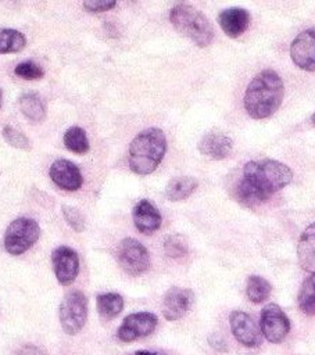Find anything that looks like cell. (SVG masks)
Segmentation results:
<instances>
[{
  "mask_svg": "<svg viewBox=\"0 0 315 355\" xmlns=\"http://www.w3.org/2000/svg\"><path fill=\"white\" fill-rule=\"evenodd\" d=\"M291 169L276 159L250 161L244 165L243 179L236 187V198L246 207L266 201L291 182Z\"/></svg>",
  "mask_w": 315,
  "mask_h": 355,
  "instance_id": "6da1fadb",
  "label": "cell"
},
{
  "mask_svg": "<svg viewBox=\"0 0 315 355\" xmlns=\"http://www.w3.org/2000/svg\"><path fill=\"white\" fill-rule=\"evenodd\" d=\"M284 94L282 78L272 69L257 73L244 94V107L254 119L268 118L276 112Z\"/></svg>",
  "mask_w": 315,
  "mask_h": 355,
  "instance_id": "7a4b0ae2",
  "label": "cell"
},
{
  "mask_svg": "<svg viewBox=\"0 0 315 355\" xmlns=\"http://www.w3.org/2000/svg\"><path fill=\"white\" fill-rule=\"evenodd\" d=\"M167 151V137L158 128H147L129 146L128 164L132 172L148 175L157 169Z\"/></svg>",
  "mask_w": 315,
  "mask_h": 355,
  "instance_id": "3957f363",
  "label": "cell"
},
{
  "mask_svg": "<svg viewBox=\"0 0 315 355\" xmlns=\"http://www.w3.org/2000/svg\"><path fill=\"white\" fill-rule=\"evenodd\" d=\"M169 21L180 35L190 39L198 47H207L214 39V29L208 18L185 0L178 1L172 7Z\"/></svg>",
  "mask_w": 315,
  "mask_h": 355,
  "instance_id": "277c9868",
  "label": "cell"
},
{
  "mask_svg": "<svg viewBox=\"0 0 315 355\" xmlns=\"http://www.w3.org/2000/svg\"><path fill=\"white\" fill-rule=\"evenodd\" d=\"M40 227L35 219L17 218L4 233V248L11 255H21L26 252L39 239Z\"/></svg>",
  "mask_w": 315,
  "mask_h": 355,
  "instance_id": "5b68a950",
  "label": "cell"
},
{
  "mask_svg": "<svg viewBox=\"0 0 315 355\" xmlns=\"http://www.w3.org/2000/svg\"><path fill=\"white\" fill-rule=\"evenodd\" d=\"M87 319V300L79 290L67 293L60 304V323L62 330L69 334H78Z\"/></svg>",
  "mask_w": 315,
  "mask_h": 355,
  "instance_id": "8992f818",
  "label": "cell"
},
{
  "mask_svg": "<svg viewBox=\"0 0 315 355\" xmlns=\"http://www.w3.org/2000/svg\"><path fill=\"white\" fill-rule=\"evenodd\" d=\"M117 258L121 268L130 276H139L150 266V254L147 248L132 237H126L119 243Z\"/></svg>",
  "mask_w": 315,
  "mask_h": 355,
  "instance_id": "52a82bcc",
  "label": "cell"
},
{
  "mask_svg": "<svg viewBox=\"0 0 315 355\" xmlns=\"http://www.w3.org/2000/svg\"><path fill=\"white\" fill-rule=\"evenodd\" d=\"M259 326L265 338L273 344H278L287 336L290 330V320L279 305L268 304L261 311Z\"/></svg>",
  "mask_w": 315,
  "mask_h": 355,
  "instance_id": "ba28073f",
  "label": "cell"
},
{
  "mask_svg": "<svg viewBox=\"0 0 315 355\" xmlns=\"http://www.w3.org/2000/svg\"><path fill=\"white\" fill-rule=\"evenodd\" d=\"M158 318L151 312H136L128 315L118 327L117 337L124 343H130L146 337L157 327Z\"/></svg>",
  "mask_w": 315,
  "mask_h": 355,
  "instance_id": "9c48e42d",
  "label": "cell"
},
{
  "mask_svg": "<svg viewBox=\"0 0 315 355\" xmlns=\"http://www.w3.org/2000/svg\"><path fill=\"white\" fill-rule=\"evenodd\" d=\"M54 275L60 284L69 286L79 273V257L76 251L68 245H60L51 252Z\"/></svg>",
  "mask_w": 315,
  "mask_h": 355,
  "instance_id": "30bf717a",
  "label": "cell"
},
{
  "mask_svg": "<svg viewBox=\"0 0 315 355\" xmlns=\"http://www.w3.org/2000/svg\"><path fill=\"white\" fill-rule=\"evenodd\" d=\"M194 294L189 288L171 287L162 300V315L167 320H178L183 318L191 308Z\"/></svg>",
  "mask_w": 315,
  "mask_h": 355,
  "instance_id": "8fae6325",
  "label": "cell"
},
{
  "mask_svg": "<svg viewBox=\"0 0 315 355\" xmlns=\"http://www.w3.org/2000/svg\"><path fill=\"white\" fill-rule=\"evenodd\" d=\"M230 330L235 338L246 347H258L261 344V330L254 319L243 311H233L229 316Z\"/></svg>",
  "mask_w": 315,
  "mask_h": 355,
  "instance_id": "7c38bea8",
  "label": "cell"
},
{
  "mask_svg": "<svg viewBox=\"0 0 315 355\" xmlns=\"http://www.w3.org/2000/svg\"><path fill=\"white\" fill-rule=\"evenodd\" d=\"M290 57L298 68L308 72L315 71V31H304L293 40Z\"/></svg>",
  "mask_w": 315,
  "mask_h": 355,
  "instance_id": "4fadbf2b",
  "label": "cell"
},
{
  "mask_svg": "<svg viewBox=\"0 0 315 355\" xmlns=\"http://www.w3.org/2000/svg\"><path fill=\"white\" fill-rule=\"evenodd\" d=\"M49 175L51 180L62 190L75 191L79 190L83 178L79 168L69 159H57L50 165Z\"/></svg>",
  "mask_w": 315,
  "mask_h": 355,
  "instance_id": "5bb4252c",
  "label": "cell"
},
{
  "mask_svg": "<svg viewBox=\"0 0 315 355\" xmlns=\"http://www.w3.org/2000/svg\"><path fill=\"white\" fill-rule=\"evenodd\" d=\"M133 222L143 234H151L160 229L162 218L157 207L148 200H140L133 208Z\"/></svg>",
  "mask_w": 315,
  "mask_h": 355,
  "instance_id": "9a60e30c",
  "label": "cell"
},
{
  "mask_svg": "<svg viewBox=\"0 0 315 355\" xmlns=\"http://www.w3.org/2000/svg\"><path fill=\"white\" fill-rule=\"evenodd\" d=\"M232 147V139L219 130H211L205 133L198 143V151L212 159L226 158L230 154Z\"/></svg>",
  "mask_w": 315,
  "mask_h": 355,
  "instance_id": "2e32d148",
  "label": "cell"
},
{
  "mask_svg": "<svg viewBox=\"0 0 315 355\" xmlns=\"http://www.w3.org/2000/svg\"><path fill=\"white\" fill-rule=\"evenodd\" d=\"M218 22L223 33L235 39L247 31L250 25V12L240 7L226 8L219 14Z\"/></svg>",
  "mask_w": 315,
  "mask_h": 355,
  "instance_id": "e0dca14e",
  "label": "cell"
},
{
  "mask_svg": "<svg viewBox=\"0 0 315 355\" xmlns=\"http://www.w3.org/2000/svg\"><path fill=\"white\" fill-rule=\"evenodd\" d=\"M297 255L301 268L315 273V222L303 232L297 245Z\"/></svg>",
  "mask_w": 315,
  "mask_h": 355,
  "instance_id": "ac0fdd59",
  "label": "cell"
},
{
  "mask_svg": "<svg viewBox=\"0 0 315 355\" xmlns=\"http://www.w3.org/2000/svg\"><path fill=\"white\" fill-rule=\"evenodd\" d=\"M197 180L191 176L173 178L167 184L165 196L169 201H182L197 189Z\"/></svg>",
  "mask_w": 315,
  "mask_h": 355,
  "instance_id": "d6986e66",
  "label": "cell"
},
{
  "mask_svg": "<svg viewBox=\"0 0 315 355\" xmlns=\"http://www.w3.org/2000/svg\"><path fill=\"white\" fill-rule=\"evenodd\" d=\"M96 304L101 318L110 320L121 313L124 308V298L118 293H103L97 295Z\"/></svg>",
  "mask_w": 315,
  "mask_h": 355,
  "instance_id": "ffe728a7",
  "label": "cell"
},
{
  "mask_svg": "<svg viewBox=\"0 0 315 355\" xmlns=\"http://www.w3.org/2000/svg\"><path fill=\"white\" fill-rule=\"evenodd\" d=\"M21 112L32 122H40L46 116V107L36 93H25L19 97Z\"/></svg>",
  "mask_w": 315,
  "mask_h": 355,
  "instance_id": "44dd1931",
  "label": "cell"
},
{
  "mask_svg": "<svg viewBox=\"0 0 315 355\" xmlns=\"http://www.w3.org/2000/svg\"><path fill=\"white\" fill-rule=\"evenodd\" d=\"M26 44V37L17 29L0 28V54L18 53Z\"/></svg>",
  "mask_w": 315,
  "mask_h": 355,
  "instance_id": "7402d4cb",
  "label": "cell"
},
{
  "mask_svg": "<svg viewBox=\"0 0 315 355\" xmlns=\"http://www.w3.org/2000/svg\"><path fill=\"white\" fill-rule=\"evenodd\" d=\"M271 291H272V286L266 279L257 276V275H251L247 279L246 294L250 301H253L255 304L264 302L265 300L269 298Z\"/></svg>",
  "mask_w": 315,
  "mask_h": 355,
  "instance_id": "603a6c76",
  "label": "cell"
},
{
  "mask_svg": "<svg viewBox=\"0 0 315 355\" xmlns=\"http://www.w3.org/2000/svg\"><path fill=\"white\" fill-rule=\"evenodd\" d=\"M298 306L308 316L315 315V273L307 277L298 291Z\"/></svg>",
  "mask_w": 315,
  "mask_h": 355,
  "instance_id": "cb8c5ba5",
  "label": "cell"
},
{
  "mask_svg": "<svg viewBox=\"0 0 315 355\" xmlns=\"http://www.w3.org/2000/svg\"><path fill=\"white\" fill-rule=\"evenodd\" d=\"M65 147L75 154H85L89 151V140L86 132L80 126H71L64 135Z\"/></svg>",
  "mask_w": 315,
  "mask_h": 355,
  "instance_id": "d4e9b609",
  "label": "cell"
},
{
  "mask_svg": "<svg viewBox=\"0 0 315 355\" xmlns=\"http://www.w3.org/2000/svg\"><path fill=\"white\" fill-rule=\"evenodd\" d=\"M164 251L169 258H182L187 254L189 245L183 236L171 234L164 241Z\"/></svg>",
  "mask_w": 315,
  "mask_h": 355,
  "instance_id": "484cf974",
  "label": "cell"
},
{
  "mask_svg": "<svg viewBox=\"0 0 315 355\" xmlns=\"http://www.w3.org/2000/svg\"><path fill=\"white\" fill-rule=\"evenodd\" d=\"M3 137L6 140V143H8L11 147L18 148V150H29L31 148V141L29 139L18 129H15L14 126L6 125L3 128Z\"/></svg>",
  "mask_w": 315,
  "mask_h": 355,
  "instance_id": "4316f807",
  "label": "cell"
},
{
  "mask_svg": "<svg viewBox=\"0 0 315 355\" xmlns=\"http://www.w3.org/2000/svg\"><path fill=\"white\" fill-rule=\"evenodd\" d=\"M15 75L25 79V80H37L40 78H43L44 72L43 69L33 61H24V62H19L15 69H14Z\"/></svg>",
  "mask_w": 315,
  "mask_h": 355,
  "instance_id": "83f0119b",
  "label": "cell"
},
{
  "mask_svg": "<svg viewBox=\"0 0 315 355\" xmlns=\"http://www.w3.org/2000/svg\"><path fill=\"white\" fill-rule=\"evenodd\" d=\"M61 211H62L64 219L75 232H83L85 218L79 209H76L75 207H71V205H62Z\"/></svg>",
  "mask_w": 315,
  "mask_h": 355,
  "instance_id": "f1b7e54d",
  "label": "cell"
},
{
  "mask_svg": "<svg viewBox=\"0 0 315 355\" xmlns=\"http://www.w3.org/2000/svg\"><path fill=\"white\" fill-rule=\"evenodd\" d=\"M117 0H83V8L89 12H104L114 8Z\"/></svg>",
  "mask_w": 315,
  "mask_h": 355,
  "instance_id": "f546056e",
  "label": "cell"
},
{
  "mask_svg": "<svg viewBox=\"0 0 315 355\" xmlns=\"http://www.w3.org/2000/svg\"><path fill=\"white\" fill-rule=\"evenodd\" d=\"M17 355H46V354H44L39 347L28 344V345H24V347L18 351Z\"/></svg>",
  "mask_w": 315,
  "mask_h": 355,
  "instance_id": "4dcf8cb0",
  "label": "cell"
},
{
  "mask_svg": "<svg viewBox=\"0 0 315 355\" xmlns=\"http://www.w3.org/2000/svg\"><path fill=\"white\" fill-rule=\"evenodd\" d=\"M135 355H161L157 352H150V351H136Z\"/></svg>",
  "mask_w": 315,
  "mask_h": 355,
  "instance_id": "1f68e13d",
  "label": "cell"
},
{
  "mask_svg": "<svg viewBox=\"0 0 315 355\" xmlns=\"http://www.w3.org/2000/svg\"><path fill=\"white\" fill-rule=\"evenodd\" d=\"M1 100H3V92H1V89H0V107H1Z\"/></svg>",
  "mask_w": 315,
  "mask_h": 355,
  "instance_id": "d6a6232c",
  "label": "cell"
},
{
  "mask_svg": "<svg viewBox=\"0 0 315 355\" xmlns=\"http://www.w3.org/2000/svg\"><path fill=\"white\" fill-rule=\"evenodd\" d=\"M311 121H312V122H314V123H315V112H314V114H312V116H311Z\"/></svg>",
  "mask_w": 315,
  "mask_h": 355,
  "instance_id": "836d02e7",
  "label": "cell"
}]
</instances>
